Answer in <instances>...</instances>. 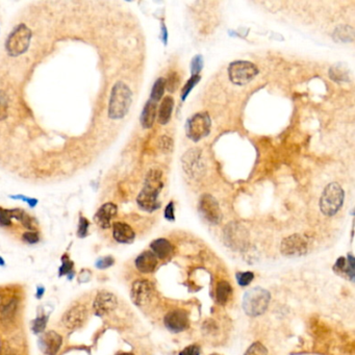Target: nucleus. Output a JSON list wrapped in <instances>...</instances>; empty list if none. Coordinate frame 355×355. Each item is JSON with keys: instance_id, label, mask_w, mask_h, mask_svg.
Returning a JSON list of instances; mask_svg holds the SVG:
<instances>
[{"instance_id": "24", "label": "nucleus", "mask_w": 355, "mask_h": 355, "mask_svg": "<svg viewBox=\"0 0 355 355\" xmlns=\"http://www.w3.org/2000/svg\"><path fill=\"white\" fill-rule=\"evenodd\" d=\"M232 293L231 286L227 281H220L217 286V291H216V298L219 304L224 305L230 298Z\"/></svg>"}, {"instance_id": "18", "label": "nucleus", "mask_w": 355, "mask_h": 355, "mask_svg": "<svg viewBox=\"0 0 355 355\" xmlns=\"http://www.w3.org/2000/svg\"><path fill=\"white\" fill-rule=\"evenodd\" d=\"M113 236L118 243L130 244L135 239V233L128 224L116 222L113 225Z\"/></svg>"}, {"instance_id": "17", "label": "nucleus", "mask_w": 355, "mask_h": 355, "mask_svg": "<svg viewBox=\"0 0 355 355\" xmlns=\"http://www.w3.org/2000/svg\"><path fill=\"white\" fill-rule=\"evenodd\" d=\"M118 212V207L112 202L104 203L95 215V222L103 229H108L112 225V220Z\"/></svg>"}, {"instance_id": "30", "label": "nucleus", "mask_w": 355, "mask_h": 355, "mask_svg": "<svg viewBox=\"0 0 355 355\" xmlns=\"http://www.w3.org/2000/svg\"><path fill=\"white\" fill-rule=\"evenodd\" d=\"M245 355H268V350L260 342H255L247 349Z\"/></svg>"}, {"instance_id": "6", "label": "nucleus", "mask_w": 355, "mask_h": 355, "mask_svg": "<svg viewBox=\"0 0 355 355\" xmlns=\"http://www.w3.org/2000/svg\"><path fill=\"white\" fill-rule=\"evenodd\" d=\"M259 74V69L251 62L235 61L228 67V76L232 84L245 86L249 84Z\"/></svg>"}, {"instance_id": "7", "label": "nucleus", "mask_w": 355, "mask_h": 355, "mask_svg": "<svg viewBox=\"0 0 355 355\" xmlns=\"http://www.w3.org/2000/svg\"><path fill=\"white\" fill-rule=\"evenodd\" d=\"M210 127L211 121L207 113L195 114L187 121V136L194 142H198L209 134Z\"/></svg>"}, {"instance_id": "23", "label": "nucleus", "mask_w": 355, "mask_h": 355, "mask_svg": "<svg viewBox=\"0 0 355 355\" xmlns=\"http://www.w3.org/2000/svg\"><path fill=\"white\" fill-rule=\"evenodd\" d=\"M349 76L348 68L342 64L334 65L329 69V77L337 83L349 82Z\"/></svg>"}, {"instance_id": "40", "label": "nucleus", "mask_w": 355, "mask_h": 355, "mask_svg": "<svg viewBox=\"0 0 355 355\" xmlns=\"http://www.w3.org/2000/svg\"><path fill=\"white\" fill-rule=\"evenodd\" d=\"M173 147V141L170 139L169 136L164 135L160 139V148L164 151V152H169L171 151Z\"/></svg>"}, {"instance_id": "50", "label": "nucleus", "mask_w": 355, "mask_h": 355, "mask_svg": "<svg viewBox=\"0 0 355 355\" xmlns=\"http://www.w3.org/2000/svg\"><path fill=\"white\" fill-rule=\"evenodd\" d=\"M12 355H14V354H12Z\"/></svg>"}, {"instance_id": "42", "label": "nucleus", "mask_w": 355, "mask_h": 355, "mask_svg": "<svg viewBox=\"0 0 355 355\" xmlns=\"http://www.w3.org/2000/svg\"><path fill=\"white\" fill-rule=\"evenodd\" d=\"M346 262H347L346 273L350 276V278L353 280V278H354V263H355V260H354V258L351 254H349Z\"/></svg>"}, {"instance_id": "25", "label": "nucleus", "mask_w": 355, "mask_h": 355, "mask_svg": "<svg viewBox=\"0 0 355 355\" xmlns=\"http://www.w3.org/2000/svg\"><path fill=\"white\" fill-rule=\"evenodd\" d=\"M333 39L335 41L342 43L352 42L354 39V29L351 26L343 25L338 27L333 32Z\"/></svg>"}, {"instance_id": "45", "label": "nucleus", "mask_w": 355, "mask_h": 355, "mask_svg": "<svg viewBox=\"0 0 355 355\" xmlns=\"http://www.w3.org/2000/svg\"><path fill=\"white\" fill-rule=\"evenodd\" d=\"M6 304H5V298H4V296L3 295H0V312L3 311V309L5 308Z\"/></svg>"}, {"instance_id": "8", "label": "nucleus", "mask_w": 355, "mask_h": 355, "mask_svg": "<svg viewBox=\"0 0 355 355\" xmlns=\"http://www.w3.org/2000/svg\"><path fill=\"white\" fill-rule=\"evenodd\" d=\"M224 241L234 250H243L248 245V231L239 223H229L224 229Z\"/></svg>"}, {"instance_id": "11", "label": "nucleus", "mask_w": 355, "mask_h": 355, "mask_svg": "<svg viewBox=\"0 0 355 355\" xmlns=\"http://www.w3.org/2000/svg\"><path fill=\"white\" fill-rule=\"evenodd\" d=\"M153 292V286L150 281L140 279L133 282L130 291V297L135 305L144 306L152 299Z\"/></svg>"}, {"instance_id": "39", "label": "nucleus", "mask_w": 355, "mask_h": 355, "mask_svg": "<svg viewBox=\"0 0 355 355\" xmlns=\"http://www.w3.org/2000/svg\"><path fill=\"white\" fill-rule=\"evenodd\" d=\"M200 352H201L200 346L197 345V344H193V345H190L187 348H185L180 353V355H200Z\"/></svg>"}, {"instance_id": "5", "label": "nucleus", "mask_w": 355, "mask_h": 355, "mask_svg": "<svg viewBox=\"0 0 355 355\" xmlns=\"http://www.w3.org/2000/svg\"><path fill=\"white\" fill-rule=\"evenodd\" d=\"M345 193L338 183L327 185L320 198V209L328 217L334 216L343 206Z\"/></svg>"}, {"instance_id": "4", "label": "nucleus", "mask_w": 355, "mask_h": 355, "mask_svg": "<svg viewBox=\"0 0 355 355\" xmlns=\"http://www.w3.org/2000/svg\"><path fill=\"white\" fill-rule=\"evenodd\" d=\"M270 300L271 295L267 290L261 287L253 288L244 296L243 309L250 317H258L267 310Z\"/></svg>"}, {"instance_id": "2", "label": "nucleus", "mask_w": 355, "mask_h": 355, "mask_svg": "<svg viewBox=\"0 0 355 355\" xmlns=\"http://www.w3.org/2000/svg\"><path fill=\"white\" fill-rule=\"evenodd\" d=\"M132 101L131 90L122 82H118L112 89L110 103H109V117L113 120L122 119L129 111Z\"/></svg>"}, {"instance_id": "49", "label": "nucleus", "mask_w": 355, "mask_h": 355, "mask_svg": "<svg viewBox=\"0 0 355 355\" xmlns=\"http://www.w3.org/2000/svg\"><path fill=\"white\" fill-rule=\"evenodd\" d=\"M210 355H220V354H218V353H214V354H210Z\"/></svg>"}, {"instance_id": "38", "label": "nucleus", "mask_w": 355, "mask_h": 355, "mask_svg": "<svg viewBox=\"0 0 355 355\" xmlns=\"http://www.w3.org/2000/svg\"><path fill=\"white\" fill-rule=\"evenodd\" d=\"M10 198L12 199H18V200H22L24 202H26L29 207H34L37 204H38V199L36 198H30V197H26V196H23V195H11L10 196Z\"/></svg>"}, {"instance_id": "43", "label": "nucleus", "mask_w": 355, "mask_h": 355, "mask_svg": "<svg viewBox=\"0 0 355 355\" xmlns=\"http://www.w3.org/2000/svg\"><path fill=\"white\" fill-rule=\"evenodd\" d=\"M165 218L169 221H174L175 220V215H174V203L169 202V204L165 208Z\"/></svg>"}, {"instance_id": "34", "label": "nucleus", "mask_w": 355, "mask_h": 355, "mask_svg": "<svg viewBox=\"0 0 355 355\" xmlns=\"http://www.w3.org/2000/svg\"><path fill=\"white\" fill-rule=\"evenodd\" d=\"M12 224V215L11 209H6L0 207V225L9 226Z\"/></svg>"}, {"instance_id": "44", "label": "nucleus", "mask_w": 355, "mask_h": 355, "mask_svg": "<svg viewBox=\"0 0 355 355\" xmlns=\"http://www.w3.org/2000/svg\"><path fill=\"white\" fill-rule=\"evenodd\" d=\"M72 268H73L72 262H70V261L64 262V263H63V266H62L61 269H60V275L62 276V275H64V274L69 273V272L72 270Z\"/></svg>"}, {"instance_id": "28", "label": "nucleus", "mask_w": 355, "mask_h": 355, "mask_svg": "<svg viewBox=\"0 0 355 355\" xmlns=\"http://www.w3.org/2000/svg\"><path fill=\"white\" fill-rule=\"evenodd\" d=\"M166 82V88L167 90L170 92V93H174L177 88H179L180 86V83H181V78L179 76V74H177L176 72H172L169 76L167 80H165Z\"/></svg>"}, {"instance_id": "10", "label": "nucleus", "mask_w": 355, "mask_h": 355, "mask_svg": "<svg viewBox=\"0 0 355 355\" xmlns=\"http://www.w3.org/2000/svg\"><path fill=\"white\" fill-rule=\"evenodd\" d=\"M199 211L201 216L210 224H219L222 220V211L220 205L209 194H204L199 199Z\"/></svg>"}, {"instance_id": "33", "label": "nucleus", "mask_w": 355, "mask_h": 355, "mask_svg": "<svg viewBox=\"0 0 355 355\" xmlns=\"http://www.w3.org/2000/svg\"><path fill=\"white\" fill-rule=\"evenodd\" d=\"M89 226H90V222L88 221V219L85 218V217H81L80 222H78L77 235L80 236V238H85V236L88 234Z\"/></svg>"}, {"instance_id": "47", "label": "nucleus", "mask_w": 355, "mask_h": 355, "mask_svg": "<svg viewBox=\"0 0 355 355\" xmlns=\"http://www.w3.org/2000/svg\"><path fill=\"white\" fill-rule=\"evenodd\" d=\"M118 355H134L132 353H120V354H118Z\"/></svg>"}, {"instance_id": "12", "label": "nucleus", "mask_w": 355, "mask_h": 355, "mask_svg": "<svg viewBox=\"0 0 355 355\" xmlns=\"http://www.w3.org/2000/svg\"><path fill=\"white\" fill-rule=\"evenodd\" d=\"M281 253L286 256H301L307 251V242L300 234H293L286 238L280 246Z\"/></svg>"}, {"instance_id": "36", "label": "nucleus", "mask_w": 355, "mask_h": 355, "mask_svg": "<svg viewBox=\"0 0 355 355\" xmlns=\"http://www.w3.org/2000/svg\"><path fill=\"white\" fill-rule=\"evenodd\" d=\"M16 306H17L16 300H12L10 303L6 304L5 308H4L3 311H2L3 317H4V318H7V319L12 318V315H13V314L15 313V311H16Z\"/></svg>"}, {"instance_id": "3", "label": "nucleus", "mask_w": 355, "mask_h": 355, "mask_svg": "<svg viewBox=\"0 0 355 355\" xmlns=\"http://www.w3.org/2000/svg\"><path fill=\"white\" fill-rule=\"evenodd\" d=\"M32 32L25 24H19L13 28L7 38L5 48L12 57L20 56L25 53L30 45Z\"/></svg>"}, {"instance_id": "20", "label": "nucleus", "mask_w": 355, "mask_h": 355, "mask_svg": "<svg viewBox=\"0 0 355 355\" xmlns=\"http://www.w3.org/2000/svg\"><path fill=\"white\" fill-rule=\"evenodd\" d=\"M151 252L156 256V258L165 260L169 256L172 255L173 252V246L172 244L166 240V239H157L153 241L150 245Z\"/></svg>"}, {"instance_id": "22", "label": "nucleus", "mask_w": 355, "mask_h": 355, "mask_svg": "<svg viewBox=\"0 0 355 355\" xmlns=\"http://www.w3.org/2000/svg\"><path fill=\"white\" fill-rule=\"evenodd\" d=\"M173 108H174L173 98L170 96L165 97L159 111V122L162 125H166L170 121Z\"/></svg>"}, {"instance_id": "1", "label": "nucleus", "mask_w": 355, "mask_h": 355, "mask_svg": "<svg viewBox=\"0 0 355 355\" xmlns=\"http://www.w3.org/2000/svg\"><path fill=\"white\" fill-rule=\"evenodd\" d=\"M162 177L163 174L160 170L153 169L148 172L144 187L136 198V203L141 209L152 212L160 208L161 202L159 196L164 188Z\"/></svg>"}, {"instance_id": "13", "label": "nucleus", "mask_w": 355, "mask_h": 355, "mask_svg": "<svg viewBox=\"0 0 355 355\" xmlns=\"http://www.w3.org/2000/svg\"><path fill=\"white\" fill-rule=\"evenodd\" d=\"M164 324L171 332H182L190 325L189 314L185 309H174L166 314Z\"/></svg>"}, {"instance_id": "35", "label": "nucleus", "mask_w": 355, "mask_h": 355, "mask_svg": "<svg viewBox=\"0 0 355 355\" xmlns=\"http://www.w3.org/2000/svg\"><path fill=\"white\" fill-rule=\"evenodd\" d=\"M47 324V317H41V318H37L33 321V325H32V331L34 333H40L42 332Z\"/></svg>"}, {"instance_id": "21", "label": "nucleus", "mask_w": 355, "mask_h": 355, "mask_svg": "<svg viewBox=\"0 0 355 355\" xmlns=\"http://www.w3.org/2000/svg\"><path fill=\"white\" fill-rule=\"evenodd\" d=\"M157 106H156V102H154L153 100L149 99L144 109H143V112L141 114V124L144 128H151L154 124V121H155V118H156V110Z\"/></svg>"}, {"instance_id": "15", "label": "nucleus", "mask_w": 355, "mask_h": 355, "mask_svg": "<svg viewBox=\"0 0 355 355\" xmlns=\"http://www.w3.org/2000/svg\"><path fill=\"white\" fill-rule=\"evenodd\" d=\"M88 318V310L85 305L71 307L63 317V324L69 329L81 328Z\"/></svg>"}, {"instance_id": "14", "label": "nucleus", "mask_w": 355, "mask_h": 355, "mask_svg": "<svg viewBox=\"0 0 355 355\" xmlns=\"http://www.w3.org/2000/svg\"><path fill=\"white\" fill-rule=\"evenodd\" d=\"M62 343L61 335L53 330L43 333L38 341L39 348L46 355H56L61 349Z\"/></svg>"}, {"instance_id": "29", "label": "nucleus", "mask_w": 355, "mask_h": 355, "mask_svg": "<svg viewBox=\"0 0 355 355\" xmlns=\"http://www.w3.org/2000/svg\"><path fill=\"white\" fill-rule=\"evenodd\" d=\"M200 81V76L199 75H193L190 80L187 82V84L185 85V87L183 88L182 91V99L185 101L186 98L189 96V94L191 93L192 89L198 84V82Z\"/></svg>"}, {"instance_id": "16", "label": "nucleus", "mask_w": 355, "mask_h": 355, "mask_svg": "<svg viewBox=\"0 0 355 355\" xmlns=\"http://www.w3.org/2000/svg\"><path fill=\"white\" fill-rule=\"evenodd\" d=\"M117 305H118V300L116 298V296L110 292L103 291L97 295L93 307L95 312L98 315H103L115 310Z\"/></svg>"}, {"instance_id": "32", "label": "nucleus", "mask_w": 355, "mask_h": 355, "mask_svg": "<svg viewBox=\"0 0 355 355\" xmlns=\"http://www.w3.org/2000/svg\"><path fill=\"white\" fill-rule=\"evenodd\" d=\"M203 67V58L201 55H196L191 64V72L193 75H199V72L202 70Z\"/></svg>"}, {"instance_id": "26", "label": "nucleus", "mask_w": 355, "mask_h": 355, "mask_svg": "<svg viewBox=\"0 0 355 355\" xmlns=\"http://www.w3.org/2000/svg\"><path fill=\"white\" fill-rule=\"evenodd\" d=\"M165 89H166V82L163 77H161L154 83V85L152 87L150 99L153 100L154 102L160 101L164 96Z\"/></svg>"}, {"instance_id": "37", "label": "nucleus", "mask_w": 355, "mask_h": 355, "mask_svg": "<svg viewBox=\"0 0 355 355\" xmlns=\"http://www.w3.org/2000/svg\"><path fill=\"white\" fill-rule=\"evenodd\" d=\"M115 263V260L112 256H105V258H101L96 262V267L98 269H108L111 266H113Z\"/></svg>"}, {"instance_id": "31", "label": "nucleus", "mask_w": 355, "mask_h": 355, "mask_svg": "<svg viewBox=\"0 0 355 355\" xmlns=\"http://www.w3.org/2000/svg\"><path fill=\"white\" fill-rule=\"evenodd\" d=\"M254 278V274L252 272H239L236 274V281L241 287H247L251 283Z\"/></svg>"}, {"instance_id": "19", "label": "nucleus", "mask_w": 355, "mask_h": 355, "mask_svg": "<svg viewBox=\"0 0 355 355\" xmlns=\"http://www.w3.org/2000/svg\"><path fill=\"white\" fill-rule=\"evenodd\" d=\"M157 266V258L151 251H145L137 256L135 267L142 273H152Z\"/></svg>"}, {"instance_id": "41", "label": "nucleus", "mask_w": 355, "mask_h": 355, "mask_svg": "<svg viewBox=\"0 0 355 355\" xmlns=\"http://www.w3.org/2000/svg\"><path fill=\"white\" fill-rule=\"evenodd\" d=\"M23 240L28 244H36L39 242V240H40V236H39L38 232L27 231L23 234Z\"/></svg>"}, {"instance_id": "27", "label": "nucleus", "mask_w": 355, "mask_h": 355, "mask_svg": "<svg viewBox=\"0 0 355 355\" xmlns=\"http://www.w3.org/2000/svg\"><path fill=\"white\" fill-rule=\"evenodd\" d=\"M9 116V99L7 94L0 90V121L6 120Z\"/></svg>"}, {"instance_id": "9", "label": "nucleus", "mask_w": 355, "mask_h": 355, "mask_svg": "<svg viewBox=\"0 0 355 355\" xmlns=\"http://www.w3.org/2000/svg\"><path fill=\"white\" fill-rule=\"evenodd\" d=\"M182 164L185 172L192 179L198 180L203 176L205 167L202 162L200 149L194 148L187 151L183 156Z\"/></svg>"}, {"instance_id": "48", "label": "nucleus", "mask_w": 355, "mask_h": 355, "mask_svg": "<svg viewBox=\"0 0 355 355\" xmlns=\"http://www.w3.org/2000/svg\"><path fill=\"white\" fill-rule=\"evenodd\" d=\"M5 263H4V260L3 259H0V265H4Z\"/></svg>"}, {"instance_id": "46", "label": "nucleus", "mask_w": 355, "mask_h": 355, "mask_svg": "<svg viewBox=\"0 0 355 355\" xmlns=\"http://www.w3.org/2000/svg\"><path fill=\"white\" fill-rule=\"evenodd\" d=\"M44 294V289L43 288H39L38 289V293H37V296H38V298H40L41 297V296Z\"/></svg>"}]
</instances>
